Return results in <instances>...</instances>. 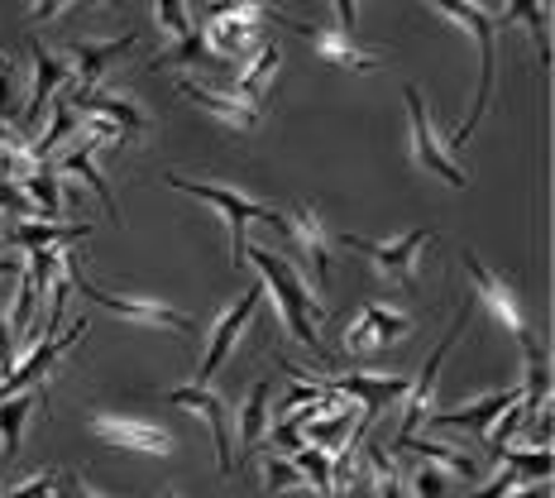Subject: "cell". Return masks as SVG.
<instances>
[{"label": "cell", "mask_w": 555, "mask_h": 498, "mask_svg": "<svg viewBox=\"0 0 555 498\" xmlns=\"http://www.w3.org/2000/svg\"><path fill=\"white\" fill-rule=\"evenodd\" d=\"M73 120H77V111L67 106L63 97L53 101V120H49V130H43L39 139H29V154H34V164H49V154L57 144H63L67 135H73Z\"/></svg>", "instance_id": "obj_32"}, {"label": "cell", "mask_w": 555, "mask_h": 498, "mask_svg": "<svg viewBox=\"0 0 555 498\" xmlns=\"http://www.w3.org/2000/svg\"><path fill=\"white\" fill-rule=\"evenodd\" d=\"M408 484H412V498H450V474L441 465H431V460H422Z\"/></svg>", "instance_id": "obj_35"}, {"label": "cell", "mask_w": 555, "mask_h": 498, "mask_svg": "<svg viewBox=\"0 0 555 498\" xmlns=\"http://www.w3.org/2000/svg\"><path fill=\"white\" fill-rule=\"evenodd\" d=\"M507 498H551V489L546 484H522V489H513Z\"/></svg>", "instance_id": "obj_44"}, {"label": "cell", "mask_w": 555, "mask_h": 498, "mask_svg": "<svg viewBox=\"0 0 555 498\" xmlns=\"http://www.w3.org/2000/svg\"><path fill=\"white\" fill-rule=\"evenodd\" d=\"M63 101H67L73 111H91V115H101V120H111L115 130L125 135V144L154 130V120H149V115L139 111V101H134V97H120V91H106V87L73 91V87H67V97H63Z\"/></svg>", "instance_id": "obj_15"}, {"label": "cell", "mask_w": 555, "mask_h": 498, "mask_svg": "<svg viewBox=\"0 0 555 498\" xmlns=\"http://www.w3.org/2000/svg\"><path fill=\"white\" fill-rule=\"evenodd\" d=\"M278 58H283V53H278V43H259L254 58H249V67L235 77V82H230V91H235L240 101H249V106L263 111V91H269L273 73H278Z\"/></svg>", "instance_id": "obj_25"}, {"label": "cell", "mask_w": 555, "mask_h": 498, "mask_svg": "<svg viewBox=\"0 0 555 498\" xmlns=\"http://www.w3.org/2000/svg\"><path fill=\"white\" fill-rule=\"evenodd\" d=\"M134 43H139V34H134V29L125 34V39H101V43L82 39V43H73V49H67V58H73V63H67V67H73V82H67V87H73V91L96 87L101 77H106L111 67L134 49Z\"/></svg>", "instance_id": "obj_18"}, {"label": "cell", "mask_w": 555, "mask_h": 498, "mask_svg": "<svg viewBox=\"0 0 555 498\" xmlns=\"http://www.w3.org/2000/svg\"><path fill=\"white\" fill-rule=\"evenodd\" d=\"M465 321H469V307H460V317H455V327L446 331V341L431 350V360L422 365V379H412L408 393H402V426H398V442H392V450H402L416 436V426L426 422V412H431V398H436V379H441V365H446V355L455 350V341H460V331H465Z\"/></svg>", "instance_id": "obj_9"}, {"label": "cell", "mask_w": 555, "mask_h": 498, "mask_svg": "<svg viewBox=\"0 0 555 498\" xmlns=\"http://www.w3.org/2000/svg\"><path fill=\"white\" fill-rule=\"evenodd\" d=\"M63 273H67V283H73V293H82L91 297L96 307H106L115 311L120 321H130V327H158V331H192V317L188 311H178V307H168V303H154V297H115L106 293V288H96L91 278L77 269V259H63Z\"/></svg>", "instance_id": "obj_5"}, {"label": "cell", "mask_w": 555, "mask_h": 498, "mask_svg": "<svg viewBox=\"0 0 555 498\" xmlns=\"http://www.w3.org/2000/svg\"><path fill=\"white\" fill-rule=\"evenodd\" d=\"M20 192L29 196V206L39 212V221H53L57 212H63V178H53L49 168H34L25 182H20Z\"/></svg>", "instance_id": "obj_29"}, {"label": "cell", "mask_w": 555, "mask_h": 498, "mask_svg": "<svg viewBox=\"0 0 555 498\" xmlns=\"http://www.w3.org/2000/svg\"><path fill=\"white\" fill-rule=\"evenodd\" d=\"M283 25L302 34V39L311 43V53L331 67H345V73H378V67H384V53L360 49V43L340 29H321V25H311V20H287V15H283Z\"/></svg>", "instance_id": "obj_13"}, {"label": "cell", "mask_w": 555, "mask_h": 498, "mask_svg": "<svg viewBox=\"0 0 555 498\" xmlns=\"http://www.w3.org/2000/svg\"><path fill=\"white\" fill-rule=\"evenodd\" d=\"M0 120H10V125L20 120V101H15V87H10V67H5V58H0Z\"/></svg>", "instance_id": "obj_40"}, {"label": "cell", "mask_w": 555, "mask_h": 498, "mask_svg": "<svg viewBox=\"0 0 555 498\" xmlns=\"http://www.w3.org/2000/svg\"><path fill=\"white\" fill-rule=\"evenodd\" d=\"M57 173H67V178H82L91 192L101 196V206H106L111 216H120L115 212V192L106 188V178H101V168H96V139L82 135V144H73L63 158H57Z\"/></svg>", "instance_id": "obj_24"}, {"label": "cell", "mask_w": 555, "mask_h": 498, "mask_svg": "<svg viewBox=\"0 0 555 498\" xmlns=\"http://www.w3.org/2000/svg\"><path fill=\"white\" fill-rule=\"evenodd\" d=\"M168 188L172 192H188V196H196V202H206L216 216L225 221V230H230V259H245V226L249 221H263V226H273V206H263V202H254V196H245V192H235V188H216V182H192V178H182V173H168Z\"/></svg>", "instance_id": "obj_3"}, {"label": "cell", "mask_w": 555, "mask_h": 498, "mask_svg": "<svg viewBox=\"0 0 555 498\" xmlns=\"http://www.w3.org/2000/svg\"><path fill=\"white\" fill-rule=\"evenodd\" d=\"M57 489V474H34V480H25L20 489H10L5 498H53Z\"/></svg>", "instance_id": "obj_39"}, {"label": "cell", "mask_w": 555, "mask_h": 498, "mask_svg": "<svg viewBox=\"0 0 555 498\" xmlns=\"http://www.w3.org/2000/svg\"><path fill=\"white\" fill-rule=\"evenodd\" d=\"M499 460H503V465L513 470L522 484H541V480L551 474V450H546V446H531V450H513V446H507Z\"/></svg>", "instance_id": "obj_33"}, {"label": "cell", "mask_w": 555, "mask_h": 498, "mask_svg": "<svg viewBox=\"0 0 555 498\" xmlns=\"http://www.w3.org/2000/svg\"><path fill=\"white\" fill-rule=\"evenodd\" d=\"M273 230L293 245V254L311 269V283L317 288H331V269H335V259H331V235L321 230V216H317V206H297V212H278L273 216Z\"/></svg>", "instance_id": "obj_8"}, {"label": "cell", "mask_w": 555, "mask_h": 498, "mask_svg": "<svg viewBox=\"0 0 555 498\" xmlns=\"http://www.w3.org/2000/svg\"><path fill=\"white\" fill-rule=\"evenodd\" d=\"M10 369V331H5V321H0V374Z\"/></svg>", "instance_id": "obj_46"}, {"label": "cell", "mask_w": 555, "mask_h": 498, "mask_svg": "<svg viewBox=\"0 0 555 498\" xmlns=\"http://www.w3.org/2000/svg\"><path fill=\"white\" fill-rule=\"evenodd\" d=\"M82 235H91V226L87 221H77V226H63V221H39V216H25V221H15V230H10V245L15 250H67V245H77Z\"/></svg>", "instance_id": "obj_22"}, {"label": "cell", "mask_w": 555, "mask_h": 498, "mask_svg": "<svg viewBox=\"0 0 555 498\" xmlns=\"http://www.w3.org/2000/svg\"><path fill=\"white\" fill-rule=\"evenodd\" d=\"M522 422H527L522 403H513V408H507V412L499 417V422H493V426H489V432H483V436H479V446H483V450H489V456H493V460H499V456H503V450H507V446H513V436H517V426H522Z\"/></svg>", "instance_id": "obj_34"}, {"label": "cell", "mask_w": 555, "mask_h": 498, "mask_svg": "<svg viewBox=\"0 0 555 498\" xmlns=\"http://www.w3.org/2000/svg\"><path fill=\"white\" fill-rule=\"evenodd\" d=\"M513 489H522V480H517V474L503 465V470H499V480H493L489 489H474V498H507Z\"/></svg>", "instance_id": "obj_41"}, {"label": "cell", "mask_w": 555, "mask_h": 498, "mask_svg": "<svg viewBox=\"0 0 555 498\" xmlns=\"http://www.w3.org/2000/svg\"><path fill=\"white\" fill-rule=\"evenodd\" d=\"M360 321L374 331L378 350H384V345H398L402 335L412 331V317H402V311H388V307H378V303H364L360 307Z\"/></svg>", "instance_id": "obj_31"}, {"label": "cell", "mask_w": 555, "mask_h": 498, "mask_svg": "<svg viewBox=\"0 0 555 498\" xmlns=\"http://www.w3.org/2000/svg\"><path fill=\"white\" fill-rule=\"evenodd\" d=\"M178 91L188 101H196L202 111H211L216 120H225V125H235V130H254V125L263 120V111L259 106H249V101H240L235 91H216V87H202V82H192V77H182Z\"/></svg>", "instance_id": "obj_21"}, {"label": "cell", "mask_w": 555, "mask_h": 498, "mask_svg": "<svg viewBox=\"0 0 555 498\" xmlns=\"http://www.w3.org/2000/svg\"><path fill=\"white\" fill-rule=\"evenodd\" d=\"M43 403V388H25L15 393V398H0V442H5V450H0V465H10V460L20 456V442H25V422L29 412Z\"/></svg>", "instance_id": "obj_23"}, {"label": "cell", "mask_w": 555, "mask_h": 498, "mask_svg": "<svg viewBox=\"0 0 555 498\" xmlns=\"http://www.w3.org/2000/svg\"><path fill=\"white\" fill-rule=\"evenodd\" d=\"M259 297H263V283H249L245 293H240V303L225 311L221 321H216V331H211V345H206V355H202V365H196V384H211L216 374H221V365L230 360V350H235V341H240V331L249 327V317L259 311Z\"/></svg>", "instance_id": "obj_14"}, {"label": "cell", "mask_w": 555, "mask_h": 498, "mask_svg": "<svg viewBox=\"0 0 555 498\" xmlns=\"http://www.w3.org/2000/svg\"><path fill=\"white\" fill-rule=\"evenodd\" d=\"M168 403L172 408L202 412L206 426H211V442H216V470L221 474L235 470V456H230V408H225V398H216V393L202 388V384H182V388L168 393Z\"/></svg>", "instance_id": "obj_17"}, {"label": "cell", "mask_w": 555, "mask_h": 498, "mask_svg": "<svg viewBox=\"0 0 555 498\" xmlns=\"http://www.w3.org/2000/svg\"><path fill=\"white\" fill-rule=\"evenodd\" d=\"M245 254L254 259V269H259V283H269V297H273L278 317H283L287 335H293V341H302L307 350L331 369L335 355L326 350V345H321V335H317V321L326 317V307L317 303V293L307 288V278L297 273L293 264L283 259V254H269L263 245H245Z\"/></svg>", "instance_id": "obj_1"}, {"label": "cell", "mask_w": 555, "mask_h": 498, "mask_svg": "<svg viewBox=\"0 0 555 498\" xmlns=\"http://www.w3.org/2000/svg\"><path fill=\"white\" fill-rule=\"evenodd\" d=\"M67 82H73V67H67V58H57L53 49H43V43L34 39V87H29V101L20 106L15 130H20V135H29L34 125L43 120V111L53 106V91H57V87H67Z\"/></svg>", "instance_id": "obj_16"}, {"label": "cell", "mask_w": 555, "mask_h": 498, "mask_svg": "<svg viewBox=\"0 0 555 498\" xmlns=\"http://www.w3.org/2000/svg\"><path fill=\"white\" fill-rule=\"evenodd\" d=\"M507 25H522L531 39H537L541 67H551V20H546V5H541V0H507V10L499 15V29H507Z\"/></svg>", "instance_id": "obj_26"}, {"label": "cell", "mask_w": 555, "mask_h": 498, "mask_svg": "<svg viewBox=\"0 0 555 498\" xmlns=\"http://www.w3.org/2000/svg\"><path fill=\"white\" fill-rule=\"evenodd\" d=\"M263 432H269V384L259 379L245 398V412H240V446H245V456L263 446Z\"/></svg>", "instance_id": "obj_27"}, {"label": "cell", "mask_w": 555, "mask_h": 498, "mask_svg": "<svg viewBox=\"0 0 555 498\" xmlns=\"http://www.w3.org/2000/svg\"><path fill=\"white\" fill-rule=\"evenodd\" d=\"M431 10H441L450 25L469 29L474 43H479V91H474V106L469 115L446 135V144H465V139L479 130V120L489 115V101H493V77H499V10H483L479 0H426Z\"/></svg>", "instance_id": "obj_2"}, {"label": "cell", "mask_w": 555, "mask_h": 498, "mask_svg": "<svg viewBox=\"0 0 555 498\" xmlns=\"http://www.w3.org/2000/svg\"><path fill=\"white\" fill-rule=\"evenodd\" d=\"M154 15H158V25H164L172 39H188V34L196 29L192 25V10L182 5V0H154Z\"/></svg>", "instance_id": "obj_37"}, {"label": "cell", "mask_w": 555, "mask_h": 498, "mask_svg": "<svg viewBox=\"0 0 555 498\" xmlns=\"http://www.w3.org/2000/svg\"><path fill=\"white\" fill-rule=\"evenodd\" d=\"M402 450H412V456H422V460H431V465H441V470H450L455 480H465V484H479V465H474L469 456H460V450H450V446H441V442H426V436H412Z\"/></svg>", "instance_id": "obj_28"}, {"label": "cell", "mask_w": 555, "mask_h": 498, "mask_svg": "<svg viewBox=\"0 0 555 498\" xmlns=\"http://www.w3.org/2000/svg\"><path fill=\"white\" fill-rule=\"evenodd\" d=\"M63 5H67V0H39V5H34V15H29V25H49Z\"/></svg>", "instance_id": "obj_43"}, {"label": "cell", "mask_w": 555, "mask_h": 498, "mask_svg": "<svg viewBox=\"0 0 555 498\" xmlns=\"http://www.w3.org/2000/svg\"><path fill=\"white\" fill-rule=\"evenodd\" d=\"M402 101H408V135H412V164L422 168V173H431V178H441L446 188H465L469 182V173L450 158V149H446V139L441 130L431 125V111H426V97H422V87L408 82L402 87Z\"/></svg>", "instance_id": "obj_4"}, {"label": "cell", "mask_w": 555, "mask_h": 498, "mask_svg": "<svg viewBox=\"0 0 555 498\" xmlns=\"http://www.w3.org/2000/svg\"><path fill=\"white\" fill-rule=\"evenodd\" d=\"M0 212H5V216H20V221H25V216H34V206H29V196L20 192V182L0 178Z\"/></svg>", "instance_id": "obj_38"}, {"label": "cell", "mask_w": 555, "mask_h": 498, "mask_svg": "<svg viewBox=\"0 0 555 498\" xmlns=\"http://www.w3.org/2000/svg\"><path fill=\"white\" fill-rule=\"evenodd\" d=\"M513 403H522V388L483 393V398H474V403H465V408H455V412H426V426H455V432L483 436L507 408H513Z\"/></svg>", "instance_id": "obj_20"}, {"label": "cell", "mask_w": 555, "mask_h": 498, "mask_svg": "<svg viewBox=\"0 0 555 498\" xmlns=\"http://www.w3.org/2000/svg\"><path fill=\"white\" fill-rule=\"evenodd\" d=\"M263 20L283 25L278 10H269V15H225V20H206L202 39H206V49H211L216 58H245V53L259 49V25Z\"/></svg>", "instance_id": "obj_19"}, {"label": "cell", "mask_w": 555, "mask_h": 498, "mask_svg": "<svg viewBox=\"0 0 555 498\" xmlns=\"http://www.w3.org/2000/svg\"><path fill=\"white\" fill-rule=\"evenodd\" d=\"M221 67L225 63V58H216L211 49H206V39H202V25H196L192 34H188V39H178V43H172V49L168 53H158L154 58V67Z\"/></svg>", "instance_id": "obj_30"}, {"label": "cell", "mask_w": 555, "mask_h": 498, "mask_svg": "<svg viewBox=\"0 0 555 498\" xmlns=\"http://www.w3.org/2000/svg\"><path fill=\"white\" fill-rule=\"evenodd\" d=\"M431 230H408L402 240H364V235H340V245H350V250H360L369 254V264H374L378 273L388 278V283H398V288H412V273H416V254H422L426 245H431Z\"/></svg>", "instance_id": "obj_11"}, {"label": "cell", "mask_w": 555, "mask_h": 498, "mask_svg": "<svg viewBox=\"0 0 555 498\" xmlns=\"http://www.w3.org/2000/svg\"><path fill=\"white\" fill-rule=\"evenodd\" d=\"M297 484H307V480H302V470H297L293 460H283V456H269V460H263V489H269V494L297 489Z\"/></svg>", "instance_id": "obj_36"}, {"label": "cell", "mask_w": 555, "mask_h": 498, "mask_svg": "<svg viewBox=\"0 0 555 498\" xmlns=\"http://www.w3.org/2000/svg\"><path fill=\"white\" fill-rule=\"evenodd\" d=\"M0 273H25V259H15V254H0Z\"/></svg>", "instance_id": "obj_45"}, {"label": "cell", "mask_w": 555, "mask_h": 498, "mask_svg": "<svg viewBox=\"0 0 555 498\" xmlns=\"http://www.w3.org/2000/svg\"><path fill=\"white\" fill-rule=\"evenodd\" d=\"M408 384L412 379H402V374H326L321 379V388L335 393V398H345V403H354L369 426H374V417L384 408H398Z\"/></svg>", "instance_id": "obj_10"}, {"label": "cell", "mask_w": 555, "mask_h": 498, "mask_svg": "<svg viewBox=\"0 0 555 498\" xmlns=\"http://www.w3.org/2000/svg\"><path fill=\"white\" fill-rule=\"evenodd\" d=\"M460 264H465V273H469V283H474V297H479V303L489 307V317L499 321V327L513 335L517 345H522V355H527V350H537V335H531V321H527L522 297H517L513 288H507L503 278L493 273L474 250H460Z\"/></svg>", "instance_id": "obj_6"}, {"label": "cell", "mask_w": 555, "mask_h": 498, "mask_svg": "<svg viewBox=\"0 0 555 498\" xmlns=\"http://www.w3.org/2000/svg\"><path fill=\"white\" fill-rule=\"evenodd\" d=\"M91 436L106 442L111 450H134V456H158L168 460L178 450V436L158 422H144V417H125V412H91L87 417Z\"/></svg>", "instance_id": "obj_7"}, {"label": "cell", "mask_w": 555, "mask_h": 498, "mask_svg": "<svg viewBox=\"0 0 555 498\" xmlns=\"http://www.w3.org/2000/svg\"><path fill=\"white\" fill-rule=\"evenodd\" d=\"M335 5V20H340V34L354 29V20H360V0H331Z\"/></svg>", "instance_id": "obj_42"}, {"label": "cell", "mask_w": 555, "mask_h": 498, "mask_svg": "<svg viewBox=\"0 0 555 498\" xmlns=\"http://www.w3.org/2000/svg\"><path fill=\"white\" fill-rule=\"evenodd\" d=\"M82 331H87V321L77 317V327H63L57 335H43V341H34V350L25 355V360H20L15 369H5V374H0V398H15V393H25V388H34L39 384L43 374H49V369L63 360L67 350H73L77 341H82Z\"/></svg>", "instance_id": "obj_12"}]
</instances>
